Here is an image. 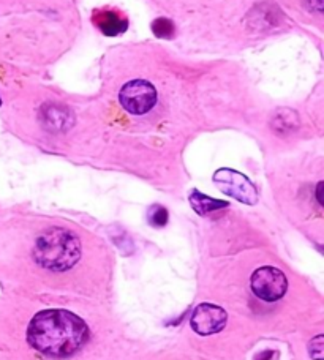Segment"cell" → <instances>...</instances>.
<instances>
[{
    "label": "cell",
    "instance_id": "6da1fadb",
    "mask_svg": "<svg viewBox=\"0 0 324 360\" xmlns=\"http://www.w3.org/2000/svg\"><path fill=\"white\" fill-rule=\"evenodd\" d=\"M87 324L67 310H44L32 318L27 342L32 348L49 357H70L89 342Z\"/></svg>",
    "mask_w": 324,
    "mask_h": 360
},
{
    "label": "cell",
    "instance_id": "7a4b0ae2",
    "mask_svg": "<svg viewBox=\"0 0 324 360\" xmlns=\"http://www.w3.org/2000/svg\"><path fill=\"white\" fill-rule=\"evenodd\" d=\"M32 256L43 269L65 272L80 261L81 242L71 231L54 226L37 237Z\"/></svg>",
    "mask_w": 324,
    "mask_h": 360
},
{
    "label": "cell",
    "instance_id": "3957f363",
    "mask_svg": "<svg viewBox=\"0 0 324 360\" xmlns=\"http://www.w3.org/2000/svg\"><path fill=\"white\" fill-rule=\"evenodd\" d=\"M119 101L127 112L135 115L147 114L157 103V90L144 79L130 81L120 89Z\"/></svg>",
    "mask_w": 324,
    "mask_h": 360
},
{
    "label": "cell",
    "instance_id": "277c9868",
    "mask_svg": "<svg viewBox=\"0 0 324 360\" xmlns=\"http://www.w3.org/2000/svg\"><path fill=\"white\" fill-rule=\"evenodd\" d=\"M213 184L218 186V190L235 198L236 201L254 205L258 202V190L256 186L250 182L249 177H245L239 171L222 168L218 169L212 177Z\"/></svg>",
    "mask_w": 324,
    "mask_h": 360
},
{
    "label": "cell",
    "instance_id": "5b68a950",
    "mask_svg": "<svg viewBox=\"0 0 324 360\" xmlns=\"http://www.w3.org/2000/svg\"><path fill=\"white\" fill-rule=\"evenodd\" d=\"M250 288L261 300L275 302L287 294L288 280L280 269L264 266L256 269L251 275Z\"/></svg>",
    "mask_w": 324,
    "mask_h": 360
},
{
    "label": "cell",
    "instance_id": "8992f818",
    "mask_svg": "<svg viewBox=\"0 0 324 360\" xmlns=\"http://www.w3.org/2000/svg\"><path fill=\"white\" fill-rule=\"evenodd\" d=\"M226 319H228V314L223 308L212 304H201L193 310L190 324L198 335L207 337L223 330Z\"/></svg>",
    "mask_w": 324,
    "mask_h": 360
},
{
    "label": "cell",
    "instance_id": "52a82bcc",
    "mask_svg": "<svg viewBox=\"0 0 324 360\" xmlns=\"http://www.w3.org/2000/svg\"><path fill=\"white\" fill-rule=\"evenodd\" d=\"M92 21L106 37H118L124 34L128 27V19L120 11L111 8L95 10Z\"/></svg>",
    "mask_w": 324,
    "mask_h": 360
},
{
    "label": "cell",
    "instance_id": "ba28073f",
    "mask_svg": "<svg viewBox=\"0 0 324 360\" xmlns=\"http://www.w3.org/2000/svg\"><path fill=\"white\" fill-rule=\"evenodd\" d=\"M42 122L43 127L49 131L54 133H62L67 131L68 128L73 127V112L70 111L68 108L62 105H44L42 108Z\"/></svg>",
    "mask_w": 324,
    "mask_h": 360
},
{
    "label": "cell",
    "instance_id": "9c48e42d",
    "mask_svg": "<svg viewBox=\"0 0 324 360\" xmlns=\"http://www.w3.org/2000/svg\"><path fill=\"white\" fill-rule=\"evenodd\" d=\"M189 199H190L192 207L199 215H209V214H212V212L220 210L223 207H228V202L226 201H218V199L206 196V195H203V193H199L197 190L190 193Z\"/></svg>",
    "mask_w": 324,
    "mask_h": 360
},
{
    "label": "cell",
    "instance_id": "30bf717a",
    "mask_svg": "<svg viewBox=\"0 0 324 360\" xmlns=\"http://www.w3.org/2000/svg\"><path fill=\"white\" fill-rule=\"evenodd\" d=\"M152 32L158 38H171L174 35V24L166 18H158L152 22Z\"/></svg>",
    "mask_w": 324,
    "mask_h": 360
},
{
    "label": "cell",
    "instance_id": "8fae6325",
    "mask_svg": "<svg viewBox=\"0 0 324 360\" xmlns=\"http://www.w3.org/2000/svg\"><path fill=\"white\" fill-rule=\"evenodd\" d=\"M147 221L155 228H161L168 223V210L163 205H152L147 212Z\"/></svg>",
    "mask_w": 324,
    "mask_h": 360
},
{
    "label": "cell",
    "instance_id": "7c38bea8",
    "mask_svg": "<svg viewBox=\"0 0 324 360\" xmlns=\"http://www.w3.org/2000/svg\"><path fill=\"white\" fill-rule=\"evenodd\" d=\"M323 348H324V335H316L309 345V352L313 360H324Z\"/></svg>",
    "mask_w": 324,
    "mask_h": 360
},
{
    "label": "cell",
    "instance_id": "4fadbf2b",
    "mask_svg": "<svg viewBox=\"0 0 324 360\" xmlns=\"http://www.w3.org/2000/svg\"><path fill=\"white\" fill-rule=\"evenodd\" d=\"M274 357H277V352H274V351H264L259 356H256V360H274Z\"/></svg>",
    "mask_w": 324,
    "mask_h": 360
},
{
    "label": "cell",
    "instance_id": "5bb4252c",
    "mask_svg": "<svg viewBox=\"0 0 324 360\" xmlns=\"http://www.w3.org/2000/svg\"><path fill=\"white\" fill-rule=\"evenodd\" d=\"M323 186H324L323 182H320L318 186H316V199H318V204H320V205L324 204V199H323Z\"/></svg>",
    "mask_w": 324,
    "mask_h": 360
},
{
    "label": "cell",
    "instance_id": "9a60e30c",
    "mask_svg": "<svg viewBox=\"0 0 324 360\" xmlns=\"http://www.w3.org/2000/svg\"><path fill=\"white\" fill-rule=\"evenodd\" d=\"M0 105H2V100H0Z\"/></svg>",
    "mask_w": 324,
    "mask_h": 360
}]
</instances>
